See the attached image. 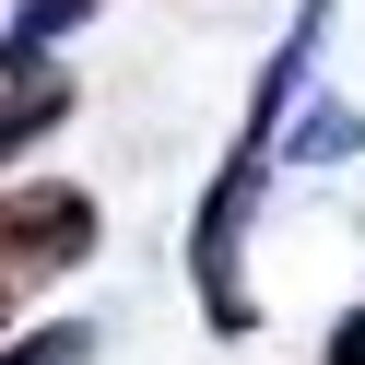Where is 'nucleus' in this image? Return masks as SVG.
Instances as JSON below:
<instances>
[{"instance_id":"1","label":"nucleus","mask_w":365,"mask_h":365,"mask_svg":"<svg viewBox=\"0 0 365 365\" xmlns=\"http://www.w3.org/2000/svg\"><path fill=\"white\" fill-rule=\"evenodd\" d=\"M330 12H341V0H294L283 48L259 59V95H247V118H236V153L212 165V189H200V212H189V283H200V318H212L224 341L259 330V294H247V224H259L271 153H283V118H294V95H307V71H318Z\"/></svg>"},{"instance_id":"2","label":"nucleus","mask_w":365,"mask_h":365,"mask_svg":"<svg viewBox=\"0 0 365 365\" xmlns=\"http://www.w3.org/2000/svg\"><path fill=\"white\" fill-rule=\"evenodd\" d=\"M95 189H71V177H24V189H0V294L24 307V294H48L59 271L95 259Z\"/></svg>"},{"instance_id":"3","label":"nucleus","mask_w":365,"mask_h":365,"mask_svg":"<svg viewBox=\"0 0 365 365\" xmlns=\"http://www.w3.org/2000/svg\"><path fill=\"white\" fill-rule=\"evenodd\" d=\"M59 118H71V71H59V59L0 71V165H24L36 142H59Z\"/></svg>"},{"instance_id":"4","label":"nucleus","mask_w":365,"mask_h":365,"mask_svg":"<svg viewBox=\"0 0 365 365\" xmlns=\"http://www.w3.org/2000/svg\"><path fill=\"white\" fill-rule=\"evenodd\" d=\"M95 24V0H12V24H0V71H36V59H59V36Z\"/></svg>"},{"instance_id":"5","label":"nucleus","mask_w":365,"mask_h":365,"mask_svg":"<svg viewBox=\"0 0 365 365\" xmlns=\"http://www.w3.org/2000/svg\"><path fill=\"white\" fill-rule=\"evenodd\" d=\"M283 153H307V165H341V153H365V118H354V106H330V95H294Z\"/></svg>"},{"instance_id":"6","label":"nucleus","mask_w":365,"mask_h":365,"mask_svg":"<svg viewBox=\"0 0 365 365\" xmlns=\"http://www.w3.org/2000/svg\"><path fill=\"white\" fill-rule=\"evenodd\" d=\"M0 365H95V330H83V318H48V330H12V341H0Z\"/></svg>"},{"instance_id":"7","label":"nucleus","mask_w":365,"mask_h":365,"mask_svg":"<svg viewBox=\"0 0 365 365\" xmlns=\"http://www.w3.org/2000/svg\"><path fill=\"white\" fill-rule=\"evenodd\" d=\"M318 365H365V307L330 318V341H318Z\"/></svg>"},{"instance_id":"8","label":"nucleus","mask_w":365,"mask_h":365,"mask_svg":"<svg viewBox=\"0 0 365 365\" xmlns=\"http://www.w3.org/2000/svg\"><path fill=\"white\" fill-rule=\"evenodd\" d=\"M0 330H12V294H0Z\"/></svg>"}]
</instances>
